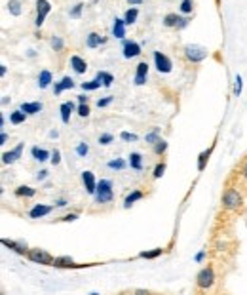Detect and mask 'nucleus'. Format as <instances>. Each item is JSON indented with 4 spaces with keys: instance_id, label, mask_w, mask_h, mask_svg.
<instances>
[{
    "instance_id": "4c0bfd02",
    "label": "nucleus",
    "mask_w": 247,
    "mask_h": 295,
    "mask_svg": "<svg viewBox=\"0 0 247 295\" xmlns=\"http://www.w3.org/2000/svg\"><path fill=\"white\" fill-rule=\"evenodd\" d=\"M128 164H130V162L122 160V158H116V160L108 162V168H110V170H124Z\"/></svg>"
},
{
    "instance_id": "ea45409f",
    "label": "nucleus",
    "mask_w": 247,
    "mask_h": 295,
    "mask_svg": "<svg viewBox=\"0 0 247 295\" xmlns=\"http://www.w3.org/2000/svg\"><path fill=\"white\" fill-rule=\"evenodd\" d=\"M76 114H78V116H82V118L90 116V105H88V103H80L78 107H76Z\"/></svg>"
},
{
    "instance_id": "3c124183",
    "label": "nucleus",
    "mask_w": 247,
    "mask_h": 295,
    "mask_svg": "<svg viewBox=\"0 0 247 295\" xmlns=\"http://www.w3.org/2000/svg\"><path fill=\"white\" fill-rule=\"evenodd\" d=\"M194 259H196V263H202V261L206 259V249H202V251H200V253L194 257Z\"/></svg>"
},
{
    "instance_id": "7ed1b4c3",
    "label": "nucleus",
    "mask_w": 247,
    "mask_h": 295,
    "mask_svg": "<svg viewBox=\"0 0 247 295\" xmlns=\"http://www.w3.org/2000/svg\"><path fill=\"white\" fill-rule=\"evenodd\" d=\"M27 259L36 263V265H44V266H54V259L56 257L52 255L46 249H40V247H32L27 251Z\"/></svg>"
},
{
    "instance_id": "412c9836",
    "label": "nucleus",
    "mask_w": 247,
    "mask_h": 295,
    "mask_svg": "<svg viewBox=\"0 0 247 295\" xmlns=\"http://www.w3.org/2000/svg\"><path fill=\"white\" fill-rule=\"evenodd\" d=\"M126 21H124V18H116L114 19V23H112V37L114 38H124L126 37Z\"/></svg>"
},
{
    "instance_id": "a878e982",
    "label": "nucleus",
    "mask_w": 247,
    "mask_h": 295,
    "mask_svg": "<svg viewBox=\"0 0 247 295\" xmlns=\"http://www.w3.org/2000/svg\"><path fill=\"white\" fill-rule=\"evenodd\" d=\"M42 107L44 105L42 103H38V101H34V103H21V111H25L27 114H36V113H40L42 111Z\"/></svg>"
},
{
    "instance_id": "20e7f679",
    "label": "nucleus",
    "mask_w": 247,
    "mask_h": 295,
    "mask_svg": "<svg viewBox=\"0 0 247 295\" xmlns=\"http://www.w3.org/2000/svg\"><path fill=\"white\" fill-rule=\"evenodd\" d=\"M242 204H244V198H242V194L236 189L224 190V194H222V206H224V209L236 211V209L242 208Z\"/></svg>"
},
{
    "instance_id": "393cba45",
    "label": "nucleus",
    "mask_w": 247,
    "mask_h": 295,
    "mask_svg": "<svg viewBox=\"0 0 247 295\" xmlns=\"http://www.w3.org/2000/svg\"><path fill=\"white\" fill-rule=\"evenodd\" d=\"M130 168L141 171L142 170V154L141 152H132L130 154Z\"/></svg>"
},
{
    "instance_id": "f257e3e1",
    "label": "nucleus",
    "mask_w": 247,
    "mask_h": 295,
    "mask_svg": "<svg viewBox=\"0 0 247 295\" xmlns=\"http://www.w3.org/2000/svg\"><path fill=\"white\" fill-rule=\"evenodd\" d=\"M95 202L97 204H108L114 200V190H112V181L101 179L97 181V190H95Z\"/></svg>"
},
{
    "instance_id": "8fccbe9b",
    "label": "nucleus",
    "mask_w": 247,
    "mask_h": 295,
    "mask_svg": "<svg viewBox=\"0 0 247 295\" xmlns=\"http://www.w3.org/2000/svg\"><path fill=\"white\" fill-rule=\"evenodd\" d=\"M46 177H48V170H40V171L36 173V179H38V181H44Z\"/></svg>"
},
{
    "instance_id": "6ab92c4d",
    "label": "nucleus",
    "mask_w": 247,
    "mask_h": 295,
    "mask_svg": "<svg viewBox=\"0 0 247 295\" xmlns=\"http://www.w3.org/2000/svg\"><path fill=\"white\" fill-rule=\"evenodd\" d=\"M104 42H106V38L101 37V35H97V33H90L88 37H86V46L88 48H99V46H103Z\"/></svg>"
},
{
    "instance_id": "bf43d9fd",
    "label": "nucleus",
    "mask_w": 247,
    "mask_h": 295,
    "mask_svg": "<svg viewBox=\"0 0 247 295\" xmlns=\"http://www.w3.org/2000/svg\"><path fill=\"white\" fill-rule=\"evenodd\" d=\"M242 173H244V177L247 179V162L244 164V168H242Z\"/></svg>"
},
{
    "instance_id": "052dcab7",
    "label": "nucleus",
    "mask_w": 247,
    "mask_h": 295,
    "mask_svg": "<svg viewBox=\"0 0 247 295\" xmlns=\"http://www.w3.org/2000/svg\"><path fill=\"white\" fill-rule=\"evenodd\" d=\"M27 56H28V57H34V56H36V52H34V50H28Z\"/></svg>"
},
{
    "instance_id": "4468645a",
    "label": "nucleus",
    "mask_w": 247,
    "mask_h": 295,
    "mask_svg": "<svg viewBox=\"0 0 247 295\" xmlns=\"http://www.w3.org/2000/svg\"><path fill=\"white\" fill-rule=\"evenodd\" d=\"M54 211V206H46V204H36L34 208L28 211V217L30 219H42L46 217V215H50Z\"/></svg>"
},
{
    "instance_id": "c85d7f7f",
    "label": "nucleus",
    "mask_w": 247,
    "mask_h": 295,
    "mask_svg": "<svg viewBox=\"0 0 247 295\" xmlns=\"http://www.w3.org/2000/svg\"><path fill=\"white\" fill-rule=\"evenodd\" d=\"M137 18H139V10L137 8H130L124 14V21H126L128 25H133V23L137 21Z\"/></svg>"
},
{
    "instance_id": "72a5a7b5",
    "label": "nucleus",
    "mask_w": 247,
    "mask_h": 295,
    "mask_svg": "<svg viewBox=\"0 0 247 295\" xmlns=\"http://www.w3.org/2000/svg\"><path fill=\"white\" fill-rule=\"evenodd\" d=\"M152 147H154V154H158V156H162V154H164V152L168 151V141H166V139H158V141L154 143V145H152Z\"/></svg>"
},
{
    "instance_id": "37998d69",
    "label": "nucleus",
    "mask_w": 247,
    "mask_h": 295,
    "mask_svg": "<svg viewBox=\"0 0 247 295\" xmlns=\"http://www.w3.org/2000/svg\"><path fill=\"white\" fill-rule=\"evenodd\" d=\"M242 88H244V80H242V76L240 75H236V80H234V95H236V97H240Z\"/></svg>"
},
{
    "instance_id": "c03bdc74",
    "label": "nucleus",
    "mask_w": 247,
    "mask_h": 295,
    "mask_svg": "<svg viewBox=\"0 0 247 295\" xmlns=\"http://www.w3.org/2000/svg\"><path fill=\"white\" fill-rule=\"evenodd\" d=\"M112 141H114L112 133H101L99 135V145H110Z\"/></svg>"
},
{
    "instance_id": "9d476101",
    "label": "nucleus",
    "mask_w": 247,
    "mask_h": 295,
    "mask_svg": "<svg viewBox=\"0 0 247 295\" xmlns=\"http://www.w3.org/2000/svg\"><path fill=\"white\" fill-rule=\"evenodd\" d=\"M122 56L126 59H133V57L141 56V44L135 40H124L122 44Z\"/></svg>"
},
{
    "instance_id": "aec40b11",
    "label": "nucleus",
    "mask_w": 247,
    "mask_h": 295,
    "mask_svg": "<svg viewBox=\"0 0 247 295\" xmlns=\"http://www.w3.org/2000/svg\"><path fill=\"white\" fill-rule=\"evenodd\" d=\"M52 82H54V76H52V73H50L48 69L40 71V75H38V88H40V90H46V88L52 86Z\"/></svg>"
},
{
    "instance_id": "6e6552de",
    "label": "nucleus",
    "mask_w": 247,
    "mask_h": 295,
    "mask_svg": "<svg viewBox=\"0 0 247 295\" xmlns=\"http://www.w3.org/2000/svg\"><path fill=\"white\" fill-rule=\"evenodd\" d=\"M54 266L56 268H84V266H92L90 263H76L72 257L61 255L54 259Z\"/></svg>"
},
{
    "instance_id": "a18cd8bd",
    "label": "nucleus",
    "mask_w": 247,
    "mask_h": 295,
    "mask_svg": "<svg viewBox=\"0 0 247 295\" xmlns=\"http://www.w3.org/2000/svg\"><path fill=\"white\" fill-rule=\"evenodd\" d=\"M120 139L126 143H132V141H137V135H135V133H130V132H122L120 133Z\"/></svg>"
},
{
    "instance_id": "dca6fc26",
    "label": "nucleus",
    "mask_w": 247,
    "mask_h": 295,
    "mask_svg": "<svg viewBox=\"0 0 247 295\" xmlns=\"http://www.w3.org/2000/svg\"><path fill=\"white\" fill-rule=\"evenodd\" d=\"M72 88H74V80H72L70 76H63L59 82L54 84V94L59 95V94H63L65 90H72Z\"/></svg>"
},
{
    "instance_id": "1a4fd4ad",
    "label": "nucleus",
    "mask_w": 247,
    "mask_h": 295,
    "mask_svg": "<svg viewBox=\"0 0 247 295\" xmlns=\"http://www.w3.org/2000/svg\"><path fill=\"white\" fill-rule=\"evenodd\" d=\"M50 12H52L50 0H36V19H34V25H36V27H42V25H44V19H46V16Z\"/></svg>"
},
{
    "instance_id": "0eeeda50",
    "label": "nucleus",
    "mask_w": 247,
    "mask_h": 295,
    "mask_svg": "<svg viewBox=\"0 0 247 295\" xmlns=\"http://www.w3.org/2000/svg\"><path fill=\"white\" fill-rule=\"evenodd\" d=\"M190 19L186 16H177V14H168L164 18V27L168 29H184L188 27Z\"/></svg>"
},
{
    "instance_id": "4d7b16f0",
    "label": "nucleus",
    "mask_w": 247,
    "mask_h": 295,
    "mask_svg": "<svg viewBox=\"0 0 247 295\" xmlns=\"http://www.w3.org/2000/svg\"><path fill=\"white\" fill-rule=\"evenodd\" d=\"M132 6H139V4H142V0H128Z\"/></svg>"
},
{
    "instance_id": "5fc2aeb1",
    "label": "nucleus",
    "mask_w": 247,
    "mask_h": 295,
    "mask_svg": "<svg viewBox=\"0 0 247 295\" xmlns=\"http://www.w3.org/2000/svg\"><path fill=\"white\" fill-rule=\"evenodd\" d=\"M8 143V133L2 132V135H0V145H6Z\"/></svg>"
},
{
    "instance_id": "f3484780",
    "label": "nucleus",
    "mask_w": 247,
    "mask_h": 295,
    "mask_svg": "<svg viewBox=\"0 0 247 295\" xmlns=\"http://www.w3.org/2000/svg\"><path fill=\"white\" fill-rule=\"evenodd\" d=\"M70 67H72V71H74L76 75H84L86 71H88V63H86V59H82L80 56L70 57Z\"/></svg>"
},
{
    "instance_id": "c9c22d12",
    "label": "nucleus",
    "mask_w": 247,
    "mask_h": 295,
    "mask_svg": "<svg viewBox=\"0 0 247 295\" xmlns=\"http://www.w3.org/2000/svg\"><path fill=\"white\" fill-rule=\"evenodd\" d=\"M180 14H184V16H188L192 14V10H194V0H180Z\"/></svg>"
},
{
    "instance_id": "ddd939ff",
    "label": "nucleus",
    "mask_w": 247,
    "mask_h": 295,
    "mask_svg": "<svg viewBox=\"0 0 247 295\" xmlns=\"http://www.w3.org/2000/svg\"><path fill=\"white\" fill-rule=\"evenodd\" d=\"M23 147H25V143H19L14 151L2 152V162H4V164H14V162H18L19 158H21V154H23Z\"/></svg>"
},
{
    "instance_id": "2eb2a0df",
    "label": "nucleus",
    "mask_w": 247,
    "mask_h": 295,
    "mask_svg": "<svg viewBox=\"0 0 247 295\" xmlns=\"http://www.w3.org/2000/svg\"><path fill=\"white\" fill-rule=\"evenodd\" d=\"M82 183H84L88 194H95V190H97V181H95L94 171H82Z\"/></svg>"
},
{
    "instance_id": "f704fd0d",
    "label": "nucleus",
    "mask_w": 247,
    "mask_h": 295,
    "mask_svg": "<svg viewBox=\"0 0 247 295\" xmlns=\"http://www.w3.org/2000/svg\"><path fill=\"white\" fill-rule=\"evenodd\" d=\"M160 139V128H154L152 132H148L144 135V141L148 143V145H154V143Z\"/></svg>"
},
{
    "instance_id": "a211bd4d",
    "label": "nucleus",
    "mask_w": 247,
    "mask_h": 295,
    "mask_svg": "<svg viewBox=\"0 0 247 295\" xmlns=\"http://www.w3.org/2000/svg\"><path fill=\"white\" fill-rule=\"evenodd\" d=\"M59 111H61V122L68 124L70 122V114L76 111V107H74L72 101H65V103L61 105V109H59Z\"/></svg>"
},
{
    "instance_id": "49530a36",
    "label": "nucleus",
    "mask_w": 247,
    "mask_h": 295,
    "mask_svg": "<svg viewBox=\"0 0 247 295\" xmlns=\"http://www.w3.org/2000/svg\"><path fill=\"white\" fill-rule=\"evenodd\" d=\"M112 101H114L112 95H106V97H103V99H99V101H97V107H99V109H103V107H108Z\"/></svg>"
},
{
    "instance_id": "09e8293b",
    "label": "nucleus",
    "mask_w": 247,
    "mask_h": 295,
    "mask_svg": "<svg viewBox=\"0 0 247 295\" xmlns=\"http://www.w3.org/2000/svg\"><path fill=\"white\" fill-rule=\"evenodd\" d=\"M78 219V213H68L65 217H61V221H65V223H70V221H76Z\"/></svg>"
},
{
    "instance_id": "58836bf2",
    "label": "nucleus",
    "mask_w": 247,
    "mask_h": 295,
    "mask_svg": "<svg viewBox=\"0 0 247 295\" xmlns=\"http://www.w3.org/2000/svg\"><path fill=\"white\" fill-rule=\"evenodd\" d=\"M164 171H166V162H158V164H156V168H154L152 177H154V179H160L162 175H164Z\"/></svg>"
},
{
    "instance_id": "a19ab883",
    "label": "nucleus",
    "mask_w": 247,
    "mask_h": 295,
    "mask_svg": "<svg viewBox=\"0 0 247 295\" xmlns=\"http://www.w3.org/2000/svg\"><path fill=\"white\" fill-rule=\"evenodd\" d=\"M82 10H84V4H82V2H78L74 8L68 12V16H70V18H74V19H78L80 16H82Z\"/></svg>"
},
{
    "instance_id": "13d9d810",
    "label": "nucleus",
    "mask_w": 247,
    "mask_h": 295,
    "mask_svg": "<svg viewBox=\"0 0 247 295\" xmlns=\"http://www.w3.org/2000/svg\"><path fill=\"white\" fill-rule=\"evenodd\" d=\"M50 137H52V139H57V137H59V132H57V130L50 132Z\"/></svg>"
},
{
    "instance_id": "b1692460",
    "label": "nucleus",
    "mask_w": 247,
    "mask_h": 295,
    "mask_svg": "<svg viewBox=\"0 0 247 295\" xmlns=\"http://www.w3.org/2000/svg\"><path fill=\"white\" fill-rule=\"evenodd\" d=\"M30 154L36 162H46L48 158H52V152H48L46 149H40V147H32Z\"/></svg>"
},
{
    "instance_id": "5701e85b",
    "label": "nucleus",
    "mask_w": 247,
    "mask_h": 295,
    "mask_svg": "<svg viewBox=\"0 0 247 295\" xmlns=\"http://www.w3.org/2000/svg\"><path fill=\"white\" fill-rule=\"evenodd\" d=\"M213 149H215V143H211V147H209L208 151L200 152V156H198V171H204V170H206V166H208L209 156H211Z\"/></svg>"
},
{
    "instance_id": "7c9ffc66",
    "label": "nucleus",
    "mask_w": 247,
    "mask_h": 295,
    "mask_svg": "<svg viewBox=\"0 0 247 295\" xmlns=\"http://www.w3.org/2000/svg\"><path fill=\"white\" fill-rule=\"evenodd\" d=\"M34 194H36V190L32 189V187H27V185H21V187L16 189V196H27V198H30Z\"/></svg>"
},
{
    "instance_id": "bb28decb",
    "label": "nucleus",
    "mask_w": 247,
    "mask_h": 295,
    "mask_svg": "<svg viewBox=\"0 0 247 295\" xmlns=\"http://www.w3.org/2000/svg\"><path fill=\"white\" fill-rule=\"evenodd\" d=\"M28 114L25 113V111H21V109H18V111H14V113H10V122L12 124H23L25 120H27Z\"/></svg>"
},
{
    "instance_id": "2f4dec72",
    "label": "nucleus",
    "mask_w": 247,
    "mask_h": 295,
    "mask_svg": "<svg viewBox=\"0 0 247 295\" xmlns=\"http://www.w3.org/2000/svg\"><path fill=\"white\" fill-rule=\"evenodd\" d=\"M8 12L14 16V18H18V16H21V2L19 0H8Z\"/></svg>"
},
{
    "instance_id": "39448f33",
    "label": "nucleus",
    "mask_w": 247,
    "mask_h": 295,
    "mask_svg": "<svg viewBox=\"0 0 247 295\" xmlns=\"http://www.w3.org/2000/svg\"><path fill=\"white\" fill-rule=\"evenodd\" d=\"M215 284V268L213 266H204L196 274V287L198 289H209Z\"/></svg>"
},
{
    "instance_id": "f03ea898",
    "label": "nucleus",
    "mask_w": 247,
    "mask_h": 295,
    "mask_svg": "<svg viewBox=\"0 0 247 295\" xmlns=\"http://www.w3.org/2000/svg\"><path fill=\"white\" fill-rule=\"evenodd\" d=\"M182 54L190 63H202L209 56V50L206 46H200V44H186L182 48Z\"/></svg>"
},
{
    "instance_id": "6e6d98bb",
    "label": "nucleus",
    "mask_w": 247,
    "mask_h": 295,
    "mask_svg": "<svg viewBox=\"0 0 247 295\" xmlns=\"http://www.w3.org/2000/svg\"><path fill=\"white\" fill-rule=\"evenodd\" d=\"M6 73H8V69H6V65L2 63V65H0V75H2V76H6Z\"/></svg>"
},
{
    "instance_id": "9b49d317",
    "label": "nucleus",
    "mask_w": 247,
    "mask_h": 295,
    "mask_svg": "<svg viewBox=\"0 0 247 295\" xmlns=\"http://www.w3.org/2000/svg\"><path fill=\"white\" fill-rule=\"evenodd\" d=\"M146 76H148V63L141 61L137 69H135V76H133V82L135 86H144L146 84Z\"/></svg>"
},
{
    "instance_id": "f8f14e48",
    "label": "nucleus",
    "mask_w": 247,
    "mask_h": 295,
    "mask_svg": "<svg viewBox=\"0 0 247 295\" xmlns=\"http://www.w3.org/2000/svg\"><path fill=\"white\" fill-rule=\"evenodd\" d=\"M2 246L10 247L12 251H16V253H19V255H27V251H28L27 244L16 242V240H8V238H2Z\"/></svg>"
},
{
    "instance_id": "473e14b6",
    "label": "nucleus",
    "mask_w": 247,
    "mask_h": 295,
    "mask_svg": "<svg viewBox=\"0 0 247 295\" xmlns=\"http://www.w3.org/2000/svg\"><path fill=\"white\" fill-rule=\"evenodd\" d=\"M162 253H164L162 247H154V249H148V251H141L139 257H141V259H156V257H160Z\"/></svg>"
},
{
    "instance_id": "c756f323",
    "label": "nucleus",
    "mask_w": 247,
    "mask_h": 295,
    "mask_svg": "<svg viewBox=\"0 0 247 295\" xmlns=\"http://www.w3.org/2000/svg\"><path fill=\"white\" fill-rule=\"evenodd\" d=\"M97 78L103 82L104 88H110L114 82V76L110 75V73H106V71H99V73H97Z\"/></svg>"
},
{
    "instance_id": "603ef678",
    "label": "nucleus",
    "mask_w": 247,
    "mask_h": 295,
    "mask_svg": "<svg viewBox=\"0 0 247 295\" xmlns=\"http://www.w3.org/2000/svg\"><path fill=\"white\" fill-rule=\"evenodd\" d=\"M65 206H66V200L65 198L56 200V208H65Z\"/></svg>"
},
{
    "instance_id": "864d4df0",
    "label": "nucleus",
    "mask_w": 247,
    "mask_h": 295,
    "mask_svg": "<svg viewBox=\"0 0 247 295\" xmlns=\"http://www.w3.org/2000/svg\"><path fill=\"white\" fill-rule=\"evenodd\" d=\"M78 97V103H90V97L88 95H76Z\"/></svg>"
},
{
    "instance_id": "423d86ee",
    "label": "nucleus",
    "mask_w": 247,
    "mask_h": 295,
    "mask_svg": "<svg viewBox=\"0 0 247 295\" xmlns=\"http://www.w3.org/2000/svg\"><path fill=\"white\" fill-rule=\"evenodd\" d=\"M154 67H156V71H158V73H162V75H168V73L173 71V61H171L166 54H162V52H154Z\"/></svg>"
},
{
    "instance_id": "cd10ccee",
    "label": "nucleus",
    "mask_w": 247,
    "mask_h": 295,
    "mask_svg": "<svg viewBox=\"0 0 247 295\" xmlns=\"http://www.w3.org/2000/svg\"><path fill=\"white\" fill-rule=\"evenodd\" d=\"M101 86H103V82H101V80L95 76L94 80H90V82H82V84H80V88H82L84 92H94V90H99Z\"/></svg>"
},
{
    "instance_id": "e433bc0d",
    "label": "nucleus",
    "mask_w": 247,
    "mask_h": 295,
    "mask_svg": "<svg viewBox=\"0 0 247 295\" xmlns=\"http://www.w3.org/2000/svg\"><path fill=\"white\" fill-rule=\"evenodd\" d=\"M50 44H52V48H54L56 52H63V48H65V42H63V38L61 37H52Z\"/></svg>"
},
{
    "instance_id": "de8ad7c7",
    "label": "nucleus",
    "mask_w": 247,
    "mask_h": 295,
    "mask_svg": "<svg viewBox=\"0 0 247 295\" xmlns=\"http://www.w3.org/2000/svg\"><path fill=\"white\" fill-rule=\"evenodd\" d=\"M50 160H52V164H54V166H59V164H61V152L57 151H52V158H50Z\"/></svg>"
},
{
    "instance_id": "4be33fe9",
    "label": "nucleus",
    "mask_w": 247,
    "mask_h": 295,
    "mask_svg": "<svg viewBox=\"0 0 247 295\" xmlns=\"http://www.w3.org/2000/svg\"><path fill=\"white\" fill-rule=\"evenodd\" d=\"M142 196H144V194H142V190H137V189L132 190V192H130V194H128V196L124 198V208L130 209L133 204L137 202V200H142Z\"/></svg>"
},
{
    "instance_id": "79ce46f5",
    "label": "nucleus",
    "mask_w": 247,
    "mask_h": 295,
    "mask_svg": "<svg viewBox=\"0 0 247 295\" xmlns=\"http://www.w3.org/2000/svg\"><path fill=\"white\" fill-rule=\"evenodd\" d=\"M88 152H90L88 143H86V141L78 143V147H76V154H78V156H88Z\"/></svg>"
}]
</instances>
